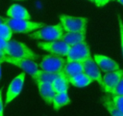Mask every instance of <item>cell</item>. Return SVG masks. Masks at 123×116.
Instances as JSON below:
<instances>
[{"label":"cell","mask_w":123,"mask_h":116,"mask_svg":"<svg viewBox=\"0 0 123 116\" xmlns=\"http://www.w3.org/2000/svg\"><path fill=\"white\" fill-rule=\"evenodd\" d=\"M67 79L69 81V84H72L73 86L80 87V88L86 87L93 81L89 76H87L84 72H80V73L75 74L73 76H69V77H67Z\"/></svg>","instance_id":"17"},{"label":"cell","mask_w":123,"mask_h":116,"mask_svg":"<svg viewBox=\"0 0 123 116\" xmlns=\"http://www.w3.org/2000/svg\"><path fill=\"white\" fill-rule=\"evenodd\" d=\"M6 14H7V16H9L11 18L27 19V20H30V18H31V14H29V12L23 6H21L19 4L12 5L8 9Z\"/></svg>","instance_id":"14"},{"label":"cell","mask_w":123,"mask_h":116,"mask_svg":"<svg viewBox=\"0 0 123 116\" xmlns=\"http://www.w3.org/2000/svg\"><path fill=\"white\" fill-rule=\"evenodd\" d=\"M62 40L64 43H66L68 45H73V44L86 42V29L81 30V31L63 33Z\"/></svg>","instance_id":"15"},{"label":"cell","mask_w":123,"mask_h":116,"mask_svg":"<svg viewBox=\"0 0 123 116\" xmlns=\"http://www.w3.org/2000/svg\"><path fill=\"white\" fill-rule=\"evenodd\" d=\"M1 22H3V17L0 16V23H1Z\"/></svg>","instance_id":"32"},{"label":"cell","mask_w":123,"mask_h":116,"mask_svg":"<svg viewBox=\"0 0 123 116\" xmlns=\"http://www.w3.org/2000/svg\"><path fill=\"white\" fill-rule=\"evenodd\" d=\"M110 1H111V0H93V3L97 7H103V6L107 5Z\"/></svg>","instance_id":"26"},{"label":"cell","mask_w":123,"mask_h":116,"mask_svg":"<svg viewBox=\"0 0 123 116\" xmlns=\"http://www.w3.org/2000/svg\"><path fill=\"white\" fill-rule=\"evenodd\" d=\"M4 52L6 55L14 58H29L32 60H37L38 58V55L25 44L14 40H10L7 42Z\"/></svg>","instance_id":"1"},{"label":"cell","mask_w":123,"mask_h":116,"mask_svg":"<svg viewBox=\"0 0 123 116\" xmlns=\"http://www.w3.org/2000/svg\"><path fill=\"white\" fill-rule=\"evenodd\" d=\"M111 99H112L113 103L115 104V106H116L121 112H123V96L112 95Z\"/></svg>","instance_id":"23"},{"label":"cell","mask_w":123,"mask_h":116,"mask_svg":"<svg viewBox=\"0 0 123 116\" xmlns=\"http://www.w3.org/2000/svg\"><path fill=\"white\" fill-rule=\"evenodd\" d=\"M52 86L55 90L56 93H59V92H64V91H67L68 90V86H69V81L67 79V77L63 74V72L58 76L52 83Z\"/></svg>","instance_id":"20"},{"label":"cell","mask_w":123,"mask_h":116,"mask_svg":"<svg viewBox=\"0 0 123 116\" xmlns=\"http://www.w3.org/2000/svg\"><path fill=\"white\" fill-rule=\"evenodd\" d=\"M95 63L98 65L99 69L104 72H113L119 70V65L112 60L111 58L102 55V54H95L93 57Z\"/></svg>","instance_id":"12"},{"label":"cell","mask_w":123,"mask_h":116,"mask_svg":"<svg viewBox=\"0 0 123 116\" xmlns=\"http://www.w3.org/2000/svg\"><path fill=\"white\" fill-rule=\"evenodd\" d=\"M0 116H4V105L2 102V89H0Z\"/></svg>","instance_id":"27"},{"label":"cell","mask_w":123,"mask_h":116,"mask_svg":"<svg viewBox=\"0 0 123 116\" xmlns=\"http://www.w3.org/2000/svg\"><path fill=\"white\" fill-rule=\"evenodd\" d=\"M37 45L42 50L49 52L50 54H55L59 56H66L70 48V45L64 43L62 39L51 42H37Z\"/></svg>","instance_id":"6"},{"label":"cell","mask_w":123,"mask_h":116,"mask_svg":"<svg viewBox=\"0 0 123 116\" xmlns=\"http://www.w3.org/2000/svg\"><path fill=\"white\" fill-rule=\"evenodd\" d=\"M5 56H6L5 52H4V51H1V50H0V62H1V63L3 62V60H4Z\"/></svg>","instance_id":"29"},{"label":"cell","mask_w":123,"mask_h":116,"mask_svg":"<svg viewBox=\"0 0 123 116\" xmlns=\"http://www.w3.org/2000/svg\"><path fill=\"white\" fill-rule=\"evenodd\" d=\"M6 44H7V41H5L4 39L0 38V50H1V51H4V50H5Z\"/></svg>","instance_id":"28"},{"label":"cell","mask_w":123,"mask_h":116,"mask_svg":"<svg viewBox=\"0 0 123 116\" xmlns=\"http://www.w3.org/2000/svg\"><path fill=\"white\" fill-rule=\"evenodd\" d=\"M103 104L105 105V107L108 109V111L110 112L111 116H123V112H121L113 103V101L111 97L106 96L102 99Z\"/></svg>","instance_id":"21"},{"label":"cell","mask_w":123,"mask_h":116,"mask_svg":"<svg viewBox=\"0 0 123 116\" xmlns=\"http://www.w3.org/2000/svg\"><path fill=\"white\" fill-rule=\"evenodd\" d=\"M63 35V29L62 28L61 24H55V25H47L42 26L39 29H37L33 31L31 34H29V37L36 40H43L46 42L61 40Z\"/></svg>","instance_id":"2"},{"label":"cell","mask_w":123,"mask_h":116,"mask_svg":"<svg viewBox=\"0 0 123 116\" xmlns=\"http://www.w3.org/2000/svg\"><path fill=\"white\" fill-rule=\"evenodd\" d=\"M116 1H117L118 3H120L121 5H123V0H116Z\"/></svg>","instance_id":"30"},{"label":"cell","mask_w":123,"mask_h":116,"mask_svg":"<svg viewBox=\"0 0 123 116\" xmlns=\"http://www.w3.org/2000/svg\"><path fill=\"white\" fill-rule=\"evenodd\" d=\"M36 83L41 98L44 100V102H46V103L51 104L53 102L56 94L52 86V83H47V82H36Z\"/></svg>","instance_id":"13"},{"label":"cell","mask_w":123,"mask_h":116,"mask_svg":"<svg viewBox=\"0 0 123 116\" xmlns=\"http://www.w3.org/2000/svg\"><path fill=\"white\" fill-rule=\"evenodd\" d=\"M83 72L89 76L93 81H97L100 86H102L103 76L101 74V70L95 63L94 59L91 58V56L83 61Z\"/></svg>","instance_id":"10"},{"label":"cell","mask_w":123,"mask_h":116,"mask_svg":"<svg viewBox=\"0 0 123 116\" xmlns=\"http://www.w3.org/2000/svg\"><path fill=\"white\" fill-rule=\"evenodd\" d=\"M90 57L89 46L86 42L70 45L69 51L66 55V61H80L83 62Z\"/></svg>","instance_id":"8"},{"label":"cell","mask_w":123,"mask_h":116,"mask_svg":"<svg viewBox=\"0 0 123 116\" xmlns=\"http://www.w3.org/2000/svg\"><path fill=\"white\" fill-rule=\"evenodd\" d=\"M12 35V29L3 21L0 23V38L4 39L5 41H10Z\"/></svg>","instance_id":"22"},{"label":"cell","mask_w":123,"mask_h":116,"mask_svg":"<svg viewBox=\"0 0 123 116\" xmlns=\"http://www.w3.org/2000/svg\"><path fill=\"white\" fill-rule=\"evenodd\" d=\"M65 62L66 61L62 58V56L48 54L44 55L41 58L38 67L42 71L48 72H62L65 65Z\"/></svg>","instance_id":"4"},{"label":"cell","mask_w":123,"mask_h":116,"mask_svg":"<svg viewBox=\"0 0 123 116\" xmlns=\"http://www.w3.org/2000/svg\"><path fill=\"white\" fill-rule=\"evenodd\" d=\"M52 103H53V106H54L55 110H59L60 108L69 104L70 103V99H69V96L67 94V91L56 93Z\"/></svg>","instance_id":"19"},{"label":"cell","mask_w":123,"mask_h":116,"mask_svg":"<svg viewBox=\"0 0 123 116\" xmlns=\"http://www.w3.org/2000/svg\"><path fill=\"white\" fill-rule=\"evenodd\" d=\"M13 1H23V0H13Z\"/></svg>","instance_id":"33"},{"label":"cell","mask_w":123,"mask_h":116,"mask_svg":"<svg viewBox=\"0 0 123 116\" xmlns=\"http://www.w3.org/2000/svg\"><path fill=\"white\" fill-rule=\"evenodd\" d=\"M122 76H123V70L121 69L117 71H113V72H105L103 76V83H102L101 88L106 93L111 94L112 90L114 89V87L116 86V84L118 83V81L120 80Z\"/></svg>","instance_id":"11"},{"label":"cell","mask_w":123,"mask_h":116,"mask_svg":"<svg viewBox=\"0 0 123 116\" xmlns=\"http://www.w3.org/2000/svg\"><path fill=\"white\" fill-rule=\"evenodd\" d=\"M60 24L65 32H75L86 29L87 24L86 17L71 16L68 14H60Z\"/></svg>","instance_id":"5"},{"label":"cell","mask_w":123,"mask_h":116,"mask_svg":"<svg viewBox=\"0 0 123 116\" xmlns=\"http://www.w3.org/2000/svg\"><path fill=\"white\" fill-rule=\"evenodd\" d=\"M24 80H25V73L21 72L11 81L6 94V100H5L6 104L10 103L13 99H15L21 93L24 85Z\"/></svg>","instance_id":"9"},{"label":"cell","mask_w":123,"mask_h":116,"mask_svg":"<svg viewBox=\"0 0 123 116\" xmlns=\"http://www.w3.org/2000/svg\"><path fill=\"white\" fill-rule=\"evenodd\" d=\"M111 95H118V96H123V76L120 78L116 86L111 92Z\"/></svg>","instance_id":"24"},{"label":"cell","mask_w":123,"mask_h":116,"mask_svg":"<svg viewBox=\"0 0 123 116\" xmlns=\"http://www.w3.org/2000/svg\"><path fill=\"white\" fill-rule=\"evenodd\" d=\"M88 1H91V2H93V0H88Z\"/></svg>","instance_id":"34"},{"label":"cell","mask_w":123,"mask_h":116,"mask_svg":"<svg viewBox=\"0 0 123 116\" xmlns=\"http://www.w3.org/2000/svg\"><path fill=\"white\" fill-rule=\"evenodd\" d=\"M3 21L12 29V33H29L44 26L43 22H35L27 19L3 17Z\"/></svg>","instance_id":"3"},{"label":"cell","mask_w":123,"mask_h":116,"mask_svg":"<svg viewBox=\"0 0 123 116\" xmlns=\"http://www.w3.org/2000/svg\"><path fill=\"white\" fill-rule=\"evenodd\" d=\"M3 62L17 66L18 68L23 70L25 72L30 74L32 77H34L38 71V66L35 62V60L29 59V58H14V57H11V56L6 55Z\"/></svg>","instance_id":"7"},{"label":"cell","mask_w":123,"mask_h":116,"mask_svg":"<svg viewBox=\"0 0 123 116\" xmlns=\"http://www.w3.org/2000/svg\"><path fill=\"white\" fill-rule=\"evenodd\" d=\"M63 74L66 77L73 76L80 72H83V62L80 61H66L62 70Z\"/></svg>","instance_id":"16"},{"label":"cell","mask_w":123,"mask_h":116,"mask_svg":"<svg viewBox=\"0 0 123 116\" xmlns=\"http://www.w3.org/2000/svg\"><path fill=\"white\" fill-rule=\"evenodd\" d=\"M62 72H44L42 70H38L37 72L36 73V75L33 77V79L35 80V82H47V83H53V81L60 76Z\"/></svg>","instance_id":"18"},{"label":"cell","mask_w":123,"mask_h":116,"mask_svg":"<svg viewBox=\"0 0 123 116\" xmlns=\"http://www.w3.org/2000/svg\"><path fill=\"white\" fill-rule=\"evenodd\" d=\"M0 78H1V62H0Z\"/></svg>","instance_id":"31"},{"label":"cell","mask_w":123,"mask_h":116,"mask_svg":"<svg viewBox=\"0 0 123 116\" xmlns=\"http://www.w3.org/2000/svg\"><path fill=\"white\" fill-rule=\"evenodd\" d=\"M118 23H119V31H120V41H121V50L123 55V21L121 19V16L118 14Z\"/></svg>","instance_id":"25"}]
</instances>
